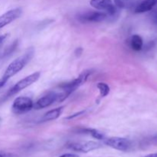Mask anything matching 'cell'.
Listing matches in <instances>:
<instances>
[{"mask_svg":"<svg viewBox=\"0 0 157 157\" xmlns=\"http://www.w3.org/2000/svg\"><path fill=\"white\" fill-rule=\"evenodd\" d=\"M34 54H35V50H34L33 48H30L28 49L24 55L17 58L16 59L14 60L9 64L2 78L6 80V81H8L9 78H12L15 75H17L30 61V60L33 57Z\"/></svg>","mask_w":157,"mask_h":157,"instance_id":"1","label":"cell"},{"mask_svg":"<svg viewBox=\"0 0 157 157\" xmlns=\"http://www.w3.org/2000/svg\"><path fill=\"white\" fill-rule=\"evenodd\" d=\"M91 71L90 70L84 71H83L78 78L74 79L73 81L60 85V87L62 89V91L61 92H62L63 94V101L65 100L71 94L73 93L76 89H78V87H81V85H83V84L87 81V80L88 79L89 76L91 75Z\"/></svg>","mask_w":157,"mask_h":157,"instance_id":"2","label":"cell"},{"mask_svg":"<svg viewBox=\"0 0 157 157\" xmlns=\"http://www.w3.org/2000/svg\"><path fill=\"white\" fill-rule=\"evenodd\" d=\"M40 76H41V73L38 71L22 78L19 81H18L13 87L9 89V90L7 92L6 96H4V98L5 99H7V98H10V97L16 94L17 93L20 92L21 90H23L24 89L27 88L28 87H29L32 84L36 82L39 79Z\"/></svg>","mask_w":157,"mask_h":157,"instance_id":"3","label":"cell"},{"mask_svg":"<svg viewBox=\"0 0 157 157\" xmlns=\"http://www.w3.org/2000/svg\"><path fill=\"white\" fill-rule=\"evenodd\" d=\"M108 17L109 15L102 11H87L79 14L78 20L81 23H98L104 21Z\"/></svg>","mask_w":157,"mask_h":157,"instance_id":"4","label":"cell"},{"mask_svg":"<svg viewBox=\"0 0 157 157\" xmlns=\"http://www.w3.org/2000/svg\"><path fill=\"white\" fill-rule=\"evenodd\" d=\"M34 108V102L29 97H18L15 98L12 106V110L15 114H22Z\"/></svg>","mask_w":157,"mask_h":157,"instance_id":"5","label":"cell"},{"mask_svg":"<svg viewBox=\"0 0 157 157\" xmlns=\"http://www.w3.org/2000/svg\"><path fill=\"white\" fill-rule=\"evenodd\" d=\"M102 144L96 141H83V142H75L71 143L67 145L70 150L75 152L82 153H87L93 150H96L101 148Z\"/></svg>","mask_w":157,"mask_h":157,"instance_id":"6","label":"cell"},{"mask_svg":"<svg viewBox=\"0 0 157 157\" xmlns=\"http://www.w3.org/2000/svg\"><path fill=\"white\" fill-rule=\"evenodd\" d=\"M104 144L111 148L122 152H127L131 149L132 142L123 137H110L104 140Z\"/></svg>","mask_w":157,"mask_h":157,"instance_id":"7","label":"cell"},{"mask_svg":"<svg viewBox=\"0 0 157 157\" xmlns=\"http://www.w3.org/2000/svg\"><path fill=\"white\" fill-rule=\"evenodd\" d=\"M61 97V92L50 91L44 94V96L40 98L38 101L34 104V108L36 110L46 108L49 107L55 102H60Z\"/></svg>","mask_w":157,"mask_h":157,"instance_id":"8","label":"cell"},{"mask_svg":"<svg viewBox=\"0 0 157 157\" xmlns=\"http://www.w3.org/2000/svg\"><path fill=\"white\" fill-rule=\"evenodd\" d=\"M90 6L95 9L106 12L109 16H113L117 13V7L112 0H90Z\"/></svg>","mask_w":157,"mask_h":157,"instance_id":"9","label":"cell"},{"mask_svg":"<svg viewBox=\"0 0 157 157\" xmlns=\"http://www.w3.org/2000/svg\"><path fill=\"white\" fill-rule=\"evenodd\" d=\"M21 12L22 11L20 8H15L0 15V29L19 18L20 15H21Z\"/></svg>","mask_w":157,"mask_h":157,"instance_id":"10","label":"cell"},{"mask_svg":"<svg viewBox=\"0 0 157 157\" xmlns=\"http://www.w3.org/2000/svg\"><path fill=\"white\" fill-rule=\"evenodd\" d=\"M157 5V0H142L134 9L136 13H144L152 10Z\"/></svg>","mask_w":157,"mask_h":157,"instance_id":"11","label":"cell"},{"mask_svg":"<svg viewBox=\"0 0 157 157\" xmlns=\"http://www.w3.org/2000/svg\"><path fill=\"white\" fill-rule=\"evenodd\" d=\"M63 110H64V107H58V108L49 110V111H48L47 113L43 115L41 121V122H47V121H55V120L58 119L62 113Z\"/></svg>","mask_w":157,"mask_h":157,"instance_id":"12","label":"cell"},{"mask_svg":"<svg viewBox=\"0 0 157 157\" xmlns=\"http://www.w3.org/2000/svg\"><path fill=\"white\" fill-rule=\"evenodd\" d=\"M130 47L136 52L141 51L144 48V40L139 35H133L130 38Z\"/></svg>","mask_w":157,"mask_h":157,"instance_id":"13","label":"cell"},{"mask_svg":"<svg viewBox=\"0 0 157 157\" xmlns=\"http://www.w3.org/2000/svg\"><path fill=\"white\" fill-rule=\"evenodd\" d=\"M79 132L81 133H84V134H87L91 136L96 140H104L105 139V136L99 130H95V129H90V128H85V129H81Z\"/></svg>","mask_w":157,"mask_h":157,"instance_id":"14","label":"cell"},{"mask_svg":"<svg viewBox=\"0 0 157 157\" xmlns=\"http://www.w3.org/2000/svg\"><path fill=\"white\" fill-rule=\"evenodd\" d=\"M97 87L99 90L100 94H101V98H105L110 93V87L107 84L104 82H100L98 83Z\"/></svg>","mask_w":157,"mask_h":157,"instance_id":"15","label":"cell"},{"mask_svg":"<svg viewBox=\"0 0 157 157\" xmlns=\"http://www.w3.org/2000/svg\"><path fill=\"white\" fill-rule=\"evenodd\" d=\"M130 0H114L115 6L120 9H124L129 6Z\"/></svg>","mask_w":157,"mask_h":157,"instance_id":"16","label":"cell"},{"mask_svg":"<svg viewBox=\"0 0 157 157\" xmlns=\"http://www.w3.org/2000/svg\"><path fill=\"white\" fill-rule=\"evenodd\" d=\"M0 157H15L12 153H8V152L0 151Z\"/></svg>","mask_w":157,"mask_h":157,"instance_id":"17","label":"cell"},{"mask_svg":"<svg viewBox=\"0 0 157 157\" xmlns=\"http://www.w3.org/2000/svg\"><path fill=\"white\" fill-rule=\"evenodd\" d=\"M7 36H8L7 34H6V35H0V46H1L2 44H3V42H4L5 40L6 39Z\"/></svg>","mask_w":157,"mask_h":157,"instance_id":"18","label":"cell"},{"mask_svg":"<svg viewBox=\"0 0 157 157\" xmlns=\"http://www.w3.org/2000/svg\"><path fill=\"white\" fill-rule=\"evenodd\" d=\"M59 157H80L78 155L73 154V153H65V154L61 155V156Z\"/></svg>","mask_w":157,"mask_h":157,"instance_id":"19","label":"cell"},{"mask_svg":"<svg viewBox=\"0 0 157 157\" xmlns=\"http://www.w3.org/2000/svg\"><path fill=\"white\" fill-rule=\"evenodd\" d=\"M6 83H7V81H6V80L3 79L2 78H0V88H2L3 86H5V84H6Z\"/></svg>","mask_w":157,"mask_h":157,"instance_id":"20","label":"cell"},{"mask_svg":"<svg viewBox=\"0 0 157 157\" xmlns=\"http://www.w3.org/2000/svg\"><path fill=\"white\" fill-rule=\"evenodd\" d=\"M82 48H78L76 49V51H75V55H76V56H79L80 55H81V53H82Z\"/></svg>","mask_w":157,"mask_h":157,"instance_id":"21","label":"cell"},{"mask_svg":"<svg viewBox=\"0 0 157 157\" xmlns=\"http://www.w3.org/2000/svg\"><path fill=\"white\" fill-rule=\"evenodd\" d=\"M144 157H157V153H150V154L146 155V156H144Z\"/></svg>","mask_w":157,"mask_h":157,"instance_id":"22","label":"cell"},{"mask_svg":"<svg viewBox=\"0 0 157 157\" xmlns=\"http://www.w3.org/2000/svg\"><path fill=\"white\" fill-rule=\"evenodd\" d=\"M155 140L157 141V136H156V137H155Z\"/></svg>","mask_w":157,"mask_h":157,"instance_id":"23","label":"cell"},{"mask_svg":"<svg viewBox=\"0 0 157 157\" xmlns=\"http://www.w3.org/2000/svg\"><path fill=\"white\" fill-rule=\"evenodd\" d=\"M156 20H157V14H156Z\"/></svg>","mask_w":157,"mask_h":157,"instance_id":"24","label":"cell"}]
</instances>
